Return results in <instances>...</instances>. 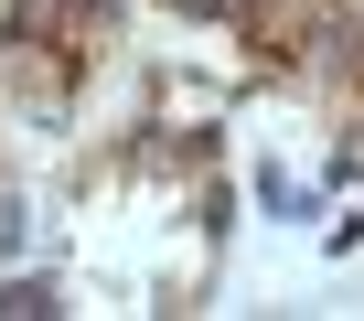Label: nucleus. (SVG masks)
<instances>
[{
  "label": "nucleus",
  "mask_w": 364,
  "mask_h": 321,
  "mask_svg": "<svg viewBox=\"0 0 364 321\" xmlns=\"http://www.w3.org/2000/svg\"><path fill=\"white\" fill-rule=\"evenodd\" d=\"M204 11H215V0H204Z\"/></svg>",
  "instance_id": "nucleus-1"
}]
</instances>
